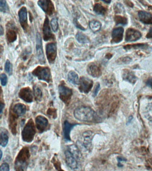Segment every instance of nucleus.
Returning a JSON list of instances; mask_svg holds the SVG:
<instances>
[{
  "instance_id": "f257e3e1",
  "label": "nucleus",
  "mask_w": 152,
  "mask_h": 171,
  "mask_svg": "<svg viewBox=\"0 0 152 171\" xmlns=\"http://www.w3.org/2000/svg\"><path fill=\"white\" fill-rule=\"evenodd\" d=\"M75 118L80 121L94 122L98 117L93 109L87 106H81L76 109L74 112Z\"/></svg>"
},
{
  "instance_id": "f03ea898",
  "label": "nucleus",
  "mask_w": 152,
  "mask_h": 171,
  "mask_svg": "<svg viewBox=\"0 0 152 171\" xmlns=\"http://www.w3.org/2000/svg\"><path fill=\"white\" fill-rule=\"evenodd\" d=\"M30 156L29 150L28 148H23L20 151L15 161L16 171H26Z\"/></svg>"
},
{
  "instance_id": "7ed1b4c3",
  "label": "nucleus",
  "mask_w": 152,
  "mask_h": 171,
  "mask_svg": "<svg viewBox=\"0 0 152 171\" xmlns=\"http://www.w3.org/2000/svg\"><path fill=\"white\" fill-rule=\"evenodd\" d=\"M36 134V129L34 123L32 119L28 121L22 132L23 141L27 143H30L33 141Z\"/></svg>"
},
{
  "instance_id": "20e7f679",
  "label": "nucleus",
  "mask_w": 152,
  "mask_h": 171,
  "mask_svg": "<svg viewBox=\"0 0 152 171\" xmlns=\"http://www.w3.org/2000/svg\"><path fill=\"white\" fill-rule=\"evenodd\" d=\"M93 134L92 131H87L83 133L81 141H78V145L80 148L86 151H89L92 147V141L93 139Z\"/></svg>"
},
{
  "instance_id": "39448f33",
  "label": "nucleus",
  "mask_w": 152,
  "mask_h": 171,
  "mask_svg": "<svg viewBox=\"0 0 152 171\" xmlns=\"http://www.w3.org/2000/svg\"><path fill=\"white\" fill-rule=\"evenodd\" d=\"M32 74L39 80L45 81L48 82H51V70L48 67L38 66L33 71Z\"/></svg>"
},
{
  "instance_id": "423d86ee",
  "label": "nucleus",
  "mask_w": 152,
  "mask_h": 171,
  "mask_svg": "<svg viewBox=\"0 0 152 171\" xmlns=\"http://www.w3.org/2000/svg\"><path fill=\"white\" fill-rule=\"evenodd\" d=\"M59 98L65 104H68L72 95V91L67 87L64 82H61L58 86Z\"/></svg>"
},
{
  "instance_id": "0eeeda50",
  "label": "nucleus",
  "mask_w": 152,
  "mask_h": 171,
  "mask_svg": "<svg viewBox=\"0 0 152 171\" xmlns=\"http://www.w3.org/2000/svg\"><path fill=\"white\" fill-rule=\"evenodd\" d=\"M93 84V81L91 79L82 77L80 79L79 89L82 93L87 94L92 89Z\"/></svg>"
},
{
  "instance_id": "6e6552de",
  "label": "nucleus",
  "mask_w": 152,
  "mask_h": 171,
  "mask_svg": "<svg viewBox=\"0 0 152 171\" xmlns=\"http://www.w3.org/2000/svg\"><path fill=\"white\" fill-rule=\"evenodd\" d=\"M46 54L49 63H53L57 57V47L54 43H48L46 45Z\"/></svg>"
},
{
  "instance_id": "1a4fd4ad",
  "label": "nucleus",
  "mask_w": 152,
  "mask_h": 171,
  "mask_svg": "<svg viewBox=\"0 0 152 171\" xmlns=\"http://www.w3.org/2000/svg\"><path fill=\"white\" fill-rule=\"evenodd\" d=\"M38 5L43 9L44 12L49 15H52L55 11L54 5L51 1L48 0L39 1L37 2Z\"/></svg>"
},
{
  "instance_id": "9d476101",
  "label": "nucleus",
  "mask_w": 152,
  "mask_h": 171,
  "mask_svg": "<svg viewBox=\"0 0 152 171\" xmlns=\"http://www.w3.org/2000/svg\"><path fill=\"white\" fill-rule=\"evenodd\" d=\"M36 52L37 58L40 63L45 62V57L43 53L42 39L40 34L37 33L36 35Z\"/></svg>"
},
{
  "instance_id": "9b49d317",
  "label": "nucleus",
  "mask_w": 152,
  "mask_h": 171,
  "mask_svg": "<svg viewBox=\"0 0 152 171\" xmlns=\"http://www.w3.org/2000/svg\"><path fill=\"white\" fill-rule=\"evenodd\" d=\"M141 37L140 32L133 28H129L126 33L125 40L127 42H135Z\"/></svg>"
},
{
  "instance_id": "f8f14e48",
  "label": "nucleus",
  "mask_w": 152,
  "mask_h": 171,
  "mask_svg": "<svg viewBox=\"0 0 152 171\" xmlns=\"http://www.w3.org/2000/svg\"><path fill=\"white\" fill-rule=\"evenodd\" d=\"M19 96L26 102L30 103L33 102V95L30 87H27L22 88L19 92Z\"/></svg>"
},
{
  "instance_id": "ddd939ff",
  "label": "nucleus",
  "mask_w": 152,
  "mask_h": 171,
  "mask_svg": "<svg viewBox=\"0 0 152 171\" xmlns=\"http://www.w3.org/2000/svg\"><path fill=\"white\" fill-rule=\"evenodd\" d=\"M65 158L67 165L73 170H76L78 167V163L76 157L68 150L65 152Z\"/></svg>"
},
{
  "instance_id": "4468645a",
  "label": "nucleus",
  "mask_w": 152,
  "mask_h": 171,
  "mask_svg": "<svg viewBox=\"0 0 152 171\" xmlns=\"http://www.w3.org/2000/svg\"><path fill=\"white\" fill-rule=\"evenodd\" d=\"M37 128L40 132H43L48 128V121L44 116H39L35 119Z\"/></svg>"
},
{
  "instance_id": "2eb2a0df",
  "label": "nucleus",
  "mask_w": 152,
  "mask_h": 171,
  "mask_svg": "<svg viewBox=\"0 0 152 171\" xmlns=\"http://www.w3.org/2000/svg\"><path fill=\"white\" fill-rule=\"evenodd\" d=\"M43 39L44 41H48L51 39H54V35L52 33L51 28L49 24V20L48 17H46L43 24Z\"/></svg>"
},
{
  "instance_id": "dca6fc26",
  "label": "nucleus",
  "mask_w": 152,
  "mask_h": 171,
  "mask_svg": "<svg viewBox=\"0 0 152 171\" xmlns=\"http://www.w3.org/2000/svg\"><path fill=\"white\" fill-rule=\"evenodd\" d=\"M19 20L20 24L24 30H26L28 27L27 23V9L25 7H23L18 12Z\"/></svg>"
},
{
  "instance_id": "f3484780",
  "label": "nucleus",
  "mask_w": 152,
  "mask_h": 171,
  "mask_svg": "<svg viewBox=\"0 0 152 171\" xmlns=\"http://www.w3.org/2000/svg\"><path fill=\"white\" fill-rule=\"evenodd\" d=\"M88 73L93 77H99L101 75V68L100 65L95 63H92L88 65L87 69Z\"/></svg>"
},
{
  "instance_id": "a211bd4d",
  "label": "nucleus",
  "mask_w": 152,
  "mask_h": 171,
  "mask_svg": "<svg viewBox=\"0 0 152 171\" xmlns=\"http://www.w3.org/2000/svg\"><path fill=\"white\" fill-rule=\"evenodd\" d=\"M124 29L123 28L119 27L114 29L112 31V39L111 43H118L122 42L123 38Z\"/></svg>"
},
{
  "instance_id": "6ab92c4d",
  "label": "nucleus",
  "mask_w": 152,
  "mask_h": 171,
  "mask_svg": "<svg viewBox=\"0 0 152 171\" xmlns=\"http://www.w3.org/2000/svg\"><path fill=\"white\" fill-rule=\"evenodd\" d=\"M76 125V124H73L68 122L67 121H65L63 124V135L65 141H71V137H70V134L71 131L73 127Z\"/></svg>"
},
{
  "instance_id": "aec40b11",
  "label": "nucleus",
  "mask_w": 152,
  "mask_h": 171,
  "mask_svg": "<svg viewBox=\"0 0 152 171\" xmlns=\"http://www.w3.org/2000/svg\"><path fill=\"white\" fill-rule=\"evenodd\" d=\"M139 19L142 23L145 24H152V15L150 12L144 11L138 12Z\"/></svg>"
},
{
  "instance_id": "412c9836",
  "label": "nucleus",
  "mask_w": 152,
  "mask_h": 171,
  "mask_svg": "<svg viewBox=\"0 0 152 171\" xmlns=\"http://www.w3.org/2000/svg\"><path fill=\"white\" fill-rule=\"evenodd\" d=\"M123 79L125 81L133 84H134L137 80L134 73L129 69H125L123 71Z\"/></svg>"
},
{
  "instance_id": "4be33fe9",
  "label": "nucleus",
  "mask_w": 152,
  "mask_h": 171,
  "mask_svg": "<svg viewBox=\"0 0 152 171\" xmlns=\"http://www.w3.org/2000/svg\"><path fill=\"white\" fill-rule=\"evenodd\" d=\"M27 111V107L25 105L22 103L15 104L12 108L13 114L17 117L22 116L25 115Z\"/></svg>"
},
{
  "instance_id": "5701e85b",
  "label": "nucleus",
  "mask_w": 152,
  "mask_h": 171,
  "mask_svg": "<svg viewBox=\"0 0 152 171\" xmlns=\"http://www.w3.org/2000/svg\"><path fill=\"white\" fill-rule=\"evenodd\" d=\"M68 79L71 83L74 85H79L80 80L77 74L73 71H71L68 73Z\"/></svg>"
},
{
  "instance_id": "b1692460",
  "label": "nucleus",
  "mask_w": 152,
  "mask_h": 171,
  "mask_svg": "<svg viewBox=\"0 0 152 171\" xmlns=\"http://www.w3.org/2000/svg\"><path fill=\"white\" fill-rule=\"evenodd\" d=\"M93 10L94 12L99 15H105L107 12L106 8L100 3H97L95 5Z\"/></svg>"
},
{
  "instance_id": "393cba45",
  "label": "nucleus",
  "mask_w": 152,
  "mask_h": 171,
  "mask_svg": "<svg viewBox=\"0 0 152 171\" xmlns=\"http://www.w3.org/2000/svg\"><path fill=\"white\" fill-rule=\"evenodd\" d=\"M89 27L91 30L94 32H97L101 30V24L97 20H92L89 23Z\"/></svg>"
},
{
  "instance_id": "a878e982",
  "label": "nucleus",
  "mask_w": 152,
  "mask_h": 171,
  "mask_svg": "<svg viewBox=\"0 0 152 171\" xmlns=\"http://www.w3.org/2000/svg\"><path fill=\"white\" fill-rule=\"evenodd\" d=\"M76 38L78 42L80 43L85 44V43H88L90 42V40L86 35L84 33H82L79 32L76 35Z\"/></svg>"
},
{
  "instance_id": "bb28decb",
  "label": "nucleus",
  "mask_w": 152,
  "mask_h": 171,
  "mask_svg": "<svg viewBox=\"0 0 152 171\" xmlns=\"http://www.w3.org/2000/svg\"><path fill=\"white\" fill-rule=\"evenodd\" d=\"M145 116L148 120L152 122V102L146 106L145 110Z\"/></svg>"
},
{
  "instance_id": "cd10ccee",
  "label": "nucleus",
  "mask_w": 152,
  "mask_h": 171,
  "mask_svg": "<svg viewBox=\"0 0 152 171\" xmlns=\"http://www.w3.org/2000/svg\"><path fill=\"white\" fill-rule=\"evenodd\" d=\"M7 39L9 43H13L17 39V35L16 32L10 30L6 33Z\"/></svg>"
},
{
  "instance_id": "c85d7f7f",
  "label": "nucleus",
  "mask_w": 152,
  "mask_h": 171,
  "mask_svg": "<svg viewBox=\"0 0 152 171\" xmlns=\"http://www.w3.org/2000/svg\"><path fill=\"white\" fill-rule=\"evenodd\" d=\"M114 21L116 25L121 24L125 25L127 23V19L125 17L116 15L114 17Z\"/></svg>"
},
{
  "instance_id": "c756f323",
  "label": "nucleus",
  "mask_w": 152,
  "mask_h": 171,
  "mask_svg": "<svg viewBox=\"0 0 152 171\" xmlns=\"http://www.w3.org/2000/svg\"><path fill=\"white\" fill-rule=\"evenodd\" d=\"M9 137L8 134L4 131L1 133V145L3 147H5L8 143Z\"/></svg>"
},
{
  "instance_id": "7c9ffc66",
  "label": "nucleus",
  "mask_w": 152,
  "mask_h": 171,
  "mask_svg": "<svg viewBox=\"0 0 152 171\" xmlns=\"http://www.w3.org/2000/svg\"><path fill=\"white\" fill-rule=\"evenodd\" d=\"M34 91L35 99L37 100H41L43 97V93L41 90L37 86H35L34 87Z\"/></svg>"
},
{
  "instance_id": "2f4dec72",
  "label": "nucleus",
  "mask_w": 152,
  "mask_h": 171,
  "mask_svg": "<svg viewBox=\"0 0 152 171\" xmlns=\"http://www.w3.org/2000/svg\"><path fill=\"white\" fill-rule=\"evenodd\" d=\"M132 58L129 56L120 58L117 60V63L119 64H126L130 62Z\"/></svg>"
},
{
  "instance_id": "473e14b6",
  "label": "nucleus",
  "mask_w": 152,
  "mask_h": 171,
  "mask_svg": "<svg viewBox=\"0 0 152 171\" xmlns=\"http://www.w3.org/2000/svg\"><path fill=\"white\" fill-rule=\"evenodd\" d=\"M146 44L140 43V44H133V45H127L124 46V48L125 50H129L131 49H136L138 48L144 47Z\"/></svg>"
},
{
  "instance_id": "72a5a7b5",
  "label": "nucleus",
  "mask_w": 152,
  "mask_h": 171,
  "mask_svg": "<svg viewBox=\"0 0 152 171\" xmlns=\"http://www.w3.org/2000/svg\"><path fill=\"white\" fill-rule=\"evenodd\" d=\"M51 25L53 31L55 32L57 31L58 28V24L56 18H54L52 19L51 22Z\"/></svg>"
},
{
  "instance_id": "f704fd0d",
  "label": "nucleus",
  "mask_w": 152,
  "mask_h": 171,
  "mask_svg": "<svg viewBox=\"0 0 152 171\" xmlns=\"http://www.w3.org/2000/svg\"><path fill=\"white\" fill-rule=\"evenodd\" d=\"M5 71L9 75H11L12 73V66L11 62L9 60H7L5 62Z\"/></svg>"
},
{
  "instance_id": "c9c22d12",
  "label": "nucleus",
  "mask_w": 152,
  "mask_h": 171,
  "mask_svg": "<svg viewBox=\"0 0 152 171\" xmlns=\"http://www.w3.org/2000/svg\"><path fill=\"white\" fill-rule=\"evenodd\" d=\"M8 9V5L6 2L4 0H1L0 1V10L1 12H6Z\"/></svg>"
},
{
  "instance_id": "e433bc0d",
  "label": "nucleus",
  "mask_w": 152,
  "mask_h": 171,
  "mask_svg": "<svg viewBox=\"0 0 152 171\" xmlns=\"http://www.w3.org/2000/svg\"><path fill=\"white\" fill-rule=\"evenodd\" d=\"M1 84L3 86H5L7 82V77L5 74H2L1 75Z\"/></svg>"
},
{
  "instance_id": "4c0bfd02",
  "label": "nucleus",
  "mask_w": 152,
  "mask_h": 171,
  "mask_svg": "<svg viewBox=\"0 0 152 171\" xmlns=\"http://www.w3.org/2000/svg\"><path fill=\"white\" fill-rule=\"evenodd\" d=\"M9 165L6 163H4L1 165L0 171H9Z\"/></svg>"
},
{
  "instance_id": "58836bf2",
  "label": "nucleus",
  "mask_w": 152,
  "mask_h": 171,
  "mask_svg": "<svg viewBox=\"0 0 152 171\" xmlns=\"http://www.w3.org/2000/svg\"><path fill=\"white\" fill-rule=\"evenodd\" d=\"M100 84L99 83H97L95 85L94 87V90L93 91V96L95 97L97 95L98 92L100 91Z\"/></svg>"
},
{
  "instance_id": "ea45409f",
  "label": "nucleus",
  "mask_w": 152,
  "mask_h": 171,
  "mask_svg": "<svg viewBox=\"0 0 152 171\" xmlns=\"http://www.w3.org/2000/svg\"><path fill=\"white\" fill-rule=\"evenodd\" d=\"M114 9H115V12L116 13H120V12H123V7L122 5H116V7H114Z\"/></svg>"
},
{
  "instance_id": "a19ab883",
  "label": "nucleus",
  "mask_w": 152,
  "mask_h": 171,
  "mask_svg": "<svg viewBox=\"0 0 152 171\" xmlns=\"http://www.w3.org/2000/svg\"><path fill=\"white\" fill-rule=\"evenodd\" d=\"M74 24H75V26H76V27L80 29L81 30H85V29H84V27L82 26L78 22V20L76 19H75L74 20Z\"/></svg>"
},
{
  "instance_id": "79ce46f5",
  "label": "nucleus",
  "mask_w": 152,
  "mask_h": 171,
  "mask_svg": "<svg viewBox=\"0 0 152 171\" xmlns=\"http://www.w3.org/2000/svg\"><path fill=\"white\" fill-rule=\"evenodd\" d=\"M146 37L147 38H149V39H152V27L151 28L150 30H149V32L148 33L147 35H146Z\"/></svg>"
},
{
  "instance_id": "37998d69",
  "label": "nucleus",
  "mask_w": 152,
  "mask_h": 171,
  "mask_svg": "<svg viewBox=\"0 0 152 171\" xmlns=\"http://www.w3.org/2000/svg\"><path fill=\"white\" fill-rule=\"evenodd\" d=\"M146 83H147V85L149 86H150L152 89V77L149 79L147 80Z\"/></svg>"
},
{
  "instance_id": "c03bdc74",
  "label": "nucleus",
  "mask_w": 152,
  "mask_h": 171,
  "mask_svg": "<svg viewBox=\"0 0 152 171\" xmlns=\"http://www.w3.org/2000/svg\"><path fill=\"white\" fill-rule=\"evenodd\" d=\"M5 105L3 103L1 102V115L2 116V113L3 110H4V108Z\"/></svg>"
},
{
  "instance_id": "a18cd8bd",
  "label": "nucleus",
  "mask_w": 152,
  "mask_h": 171,
  "mask_svg": "<svg viewBox=\"0 0 152 171\" xmlns=\"http://www.w3.org/2000/svg\"><path fill=\"white\" fill-rule=\"evenodd\" d=\"M125 2L126 3V4L128 6L131 7H133V4L129 1H127V2Z\"/></svg>"
},
{
  "instance_id": "49530a36",
  "label": "nucleus",
  "mask_w": 152,
  "mask_h": 171,
  "mask_svg": "<svg viewBox=\"0 0 152 171\" xmlns=\"http://www.w3.org/2000/svg\"><path fill=\"white\" fill-rule=\"evenodd\" d=\"M0 33H1V36H2L4 33V30L2 26H1V32H0Z\"/></svg>"
},
{
  "instance_id": "de8ad7c7",
  "label": "nucleus",
  "mask_w": 152,
  "mask_h": 171,
  "mask_svg": "<svg viewBox=\"0 0 152 171\" xmlns=\"http://www.w3.org/2000/svg\"><path fill=\"white\" fill-rule=\"evenodd\" d=\"M111 56H112V54H107L106 58H108V59H109V58L111 57Z\"/></svg>"
},
{
  "instance_id": "09e8293b",
  "label": "nucleus",
  "mask_w": 152,
  "mask_h": 171,
  "mask_svg": "<svg viewBox=\"0 0 152 171\" xmlns=\"http://www.w3.org/2000/svg\"><path fill=\"white\" fill-rule=\"evenodd\" d=\"M103 2H104L105 3H108V4H109L111 2V1H103Z\"/></svg>"
},
{
  "instance_id": "8fccbe9b",
  "label": "nucleus",
  "mask_w": 152,
  "mask_h": 171,
  "mask_svg": "<svg viewBox=\"0 0 152 171\" xmlns=\"http://www.w3.org/2000/svg\"><path fill=\"white\" fill-rule=\"evenodd\" d=\"M0 151H1V152H0V154H1V159H2V151L1 150Z\"/></svg>"
}]
</instances>
